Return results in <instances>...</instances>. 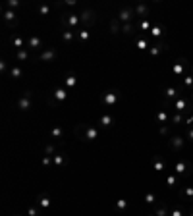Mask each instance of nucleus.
<instances>
[{"instance_id": "obj_1", "label": "nucleus", "mask_w": 193, "mask_h": 216, "mask_svg": "<svg viewBox=\"0 0 193 216\" xmlns=\"http://www.w3.org/2000/svg\"><path fill=\"white\" fill-rule=\"evenodd\" d=\"M120 100H122V93L116 91V89H110V91H106L101 95V102L104 106H116Z\"/></svg>"}, {"instance_id": "obj_2", "label": "nucleus", "mask_w": 193, "mask_h": 216, "mask_svg": "<svg viewBox=\"0 0 193 216\" xmlns=\"http://www.w3.org/2000/svg\"><path fill=\"white\" fill-rule=\"evenodd\" d=\"M62 27L64 29L77 31V27H81V18L75 16V14H64L62 16Z\"/></svg>"}, {"instance_id": "obj_3", "label": "nucleus", "mask_w": 193, "mask_h": 216, "mask_svg": "<svg viewBox=\"0 0 193 216\" xmlns=\"http://www.w3.org/2000/svg\"><path fill=\"white\" fill-rule=\"evenodd\" d=\"M31 97H33L31 91H27V93H23V95L19 97V100H18V110L19 112H27V110H31V108H33Z\"/></svg>"}, {"instance_id": "obj_4", "label": "nucleus", "mask_w": 193, "mask_h": 216, "mask_svg": "<svg viewBox=\"0 0 193 216\" xmlns=\"http://www.w3.org/2000/svg\"><path fill=\"white\" fill-rule=\"evenodd\" d=\"M99 133H101V129H99L97 126H83L81 139L83 141H97L99 139Z\"/></svg>"}, {"instance_id": "obj_5", "label": "nucleus", "mask_w": 193, "mask_h": 216, "mask_svg": "<svg viewBox=\"0 0 193 216\" xmlns=\"http://www.w3.org/2000/svg\"><path fill=\"white\" fill-rule=\"evenodd\" d=\"M135 8H122L120 10V16H118V21H122V23H131L135 21Z\"/></svg>"}, {"instance_id": "obj_6", "label": "nucleus", "mask_w": 193, "mask_h": 216, "mask_svg": "<svg viewBox=\"0 0 193 216\" xmlns=\"http://www.w3.org/2000/svg\"><path fill=\"white\" fill-rule=\"evenodd\" d=\"M2 19H4V23H6V27H18V16H16V12L14 10H4V14H2Z\"/></svg>"}, {"instance_id": "obj_7", "label": "nucleus", "mask_w": 193, "mask_h": 216, "mask_svg": "<svg viewBox=\"0 0 193 216\" xmlns=\"http://www.w3.org/2000/svg\"><path fill=\"white\" fill-rule=\"evenodd\" d=\"M56 58H58V50H56V48H45V50H42V52L39 54V60L41 62H54Z\"/></svg>"}, {"instance_id": "obj_8", "label": "nucleus", "mask_w": 193, "mask_h": 216, "mask_svg": "<svg viewBox=\"0 0 193 216\" xmlns=\"http://www.w3.org/2000/svg\"><path fill=\"white\" fill-rule=\"evenodd\" d=\"M66 98H68V89L56 87V89L52 91V100H50V102H52V104H54V102H64Z\"/></svg>"}, {"instance_id": "obj_9", "label": "nucleus", "mask_w": 193, "mask_h": 216, "mask_svg": "<svg viewBox=\"0 0 193 216\" xmlns=\"http://www.w3.org/2000/svg\"><path fill=\"white\" fill-rule=\"evenodd\" d=\"M37 206L41 208V210H48V208L52 206V201L48 195H45V193H41V195H37Z\"/></svg>"}, {"instance_id": "obj_10", "label": "nucleus", "mask_w": 193, "mask_h": 216, "mask_svg": "<svg viewBox=\"0 0 193 216\" xmlns=\"http://www.w3.org/2000/svg\"><path fill=\"white\" fill-rule=\"evenodd\" d=\"M79 18H81V27H87V25H91L93 21H95V12L93 10H83L79 14Z\"/></svg>"}, {"instance_id": "obj_11", "label": "nucleus", "mask_w": 193, "mask_h": 216, "mask_svg": "<svg viewBox=\"0 0 193 216\" xmlns=\"http://www.w3.org/2000/svg\"><path fill=\"white\" fill-rule=\"evenodd\" d=\"M27 48H29V50H41L42 48V39L37 37V35L27 37Z\"/></svg>"}, {"instance_id": "obj_12", "label": "nucleus", "mask_w": 193, "mask_h": 216, "mask_svg": "<svg viewBox=\"0 0 193 216\" xmlns=\"http://www.w3.org/2000/svg\"><path fill=\"white\" fill-rule=\"evenodd\" d=\"M52 164H54V166H58V168L68 166V156L64 154V153H56V154L52 156Z\"/></svg>"}, {"instance_id": "obj_13", "label": "nucleus", "mask_w": 193, "mask_h": 216, "mask_svg": "<svg viewBox=\"0 0 193 216\" xmlns=\"http://www.w3.org/2000/svg\"><path fill=\"white\" fill-rule=\"evenodd\" d=\"M75 35H77V31H74V29H62V41L66 45H70V42H74Z\"/></svg>"}, {"instance_id": "obj_14", "label": "nucleus", "mask_w": 193, "mask_h": 216, "mask_svg": "<svg viewBox=\"0 0 193 216\" xmlns=\"http://www.w3.org/2000/svg\"><path fill=\"white\" fill-rule=\"evenodd\" d=\"M64 85H66L68 89H74L75 85H77V75L71 74V71H70V74H66V77H64Z\"/></svg>"}, {"instance_id": "obj_15", "label": "nucleus", "mask_w": 193, "mask_h": 216, "mask_svg": "<svg viewBox=\"0 0 193 216\" xmlns=\"http://www.w3.org/2000/svg\"><path fill=\"white\" fill-rule=\"evenodd\" d=\"M12 45L16 46V50H21V48H25V46H27V39H23V37H18V35H14V37H12Z\"/></svg>"}, {"instance_id": "obj_16", "label": "nucleus", "mask_w": 193, "mask_h": 216, "mask_svg": "<svg viewBox=\"0 0 193 216\" xmlns=\"http://www.w3.org/2000/svg\"><path fill=\"white\" fill-rule=\"evenodd\" d=\"M8 75H10L12 79H19L21 75H23V68H21V66H12V68L8 70Z\"/></svg>"}, {"instance_id": "obj_17", "label": "nucleus", "mask_w": 193, "mask_h": 216, "mask_svg": "<svg viewBox=\"0 0 193 216\" xmlns=\"http://www.w3.org/2000/svg\"><path fill=\"white\" fill-rule=\"evenodd\" d=\"M99 124H101L103 127H110L114 124V116H110V114H103V116L99 118Z\"/></svg>"}, {"instance_id": "obj_18", "label": "nucleus", "mask_w": 193, "mask_h": 216, "mask_svg": "<svg viewBox=\"0 0 193 216\" xmlns=\"http://www.w3.org/2000/svg\"><path fill=\"white\" fill-rule=\"evenodd\" d=\"M164 166H166L164 158H160V156H155V158H153V170H156V172H162V170H164Z\"/></svg>"}, {"instance_id": "obj_19", "label": "nucleus", "mask_w": 193, "mask_h": 216, "mask_svg": "<svg viewBox=\"0 0 193 216\" xmlns=\"http://www.w3.org/2000/svg\"><path fill=\"white\" fill-rule=\"evenodd\" d=\"M16 60L18 62H27V60H29V50H27V48L16 50Z\"/></svg>"}, {"instance_id": "obj_20", "label": "nucleus", "mask_w": 193, "mask_h": 216, "mask_svg": "<svg viewBox=\"0 0 193 216\" xmlns=\"http://www.w3.org/2000/svg\"><path fill=\"white\" fill-rule=\"evenodd\" d=\"M135 16L137 18H149V10H147V6L145 4H139V6H135Z\"/></svg>"}, {"instance_id": "obj_21", "label": "nucleus", "mask_w": 193, "mask_h": 216, "mask_svg": "<svg viewBox=\"0 0 193 216\" xmlns=\"http://www.w3.org/2000/svg\"><path fill=\"white\" fill-rule=\"evenodd\" d=\"M77 37H79V41H81V42H87V41L91 39V31L87 29V27H81V29L77 31Z\"/></svg>"}, {"instance_id": "obj_22", "label": "nucleus", "mask_w": 193, "mask_h": 216, "mask_svg": "<svg viewBox=\"0 0 193 216\" xmlns=\"http://www.w3.org/2000/svg\"><path fill=\"white\" fill-rule=\"evenodd\" d=\"M164 48H166V46H164L162 42H159V45H153V46H149V54H151V56H159Z\"/></svg>"}, {"instance_id": "obj_23", "label": "nucleus", "mask_w": 193, "mask_h": 216, "mask_svg": "<svg viewBox=\"0 0 193 216\" xmlns=\"http://www.w3.org/2000/svg\"><path fill=\"white\" fill-rule=\"evenodd\" d=\"M120 31H122L124 35H131L133 31H137V27H135V21H131V23H124Z\"/></svg>"}, {"instance_id": "obj_24", "label": "nucleus", "mask_w": 193, "mask_h": 216, "mask_svg": "<svg viewBox=\"0 0 193 216\" xmlns=\"http://www.w3.org/2000/svg\"><path fill=\"white\" fill-rule=\"evenodd\" d=\"M135 46H137L139 50H149V41L145 39V37H139V39H135Z\"/></svg>"}, {"instance_id": "obj_25", "label": "nucleus", "mask_w": 193, "mask_h": 216, "mask_svg": "<svg viewBox=\"0 0 193 216\" xmlns=\"http://www.w3.org/2000/svg\"><path fill=\"white\" fill-rule=\"evenodd\" d=\"M50 137H52V139H62V137H64V129H62L60 126H54V127L50 129Z\"/></svg>"}, {"instance_id": "obj_26", "label": "nucleus", "mask_w": 193, "mask_h": 216, "mask_svg": "<svg viewBox=\"0 0 193 216\" xmlns=\"http://www.w3.org/2000/svg\"><path fill=\"white\" fill-rule=\"evenodd\" d=\"M170 143H172V149H174V150H180V149L185 145L182 137H172V139H170Z\"/></svg>"}, {"instance_id": "obj_27", "label": "nucleus", "mask_w": 193, "mask_h": 216, "mask_svg": "<svg viewBox=\"0 0 193 216\" xmlns=\"http://www.w3.org/2000/svg\"><path fill=\"white\" fill-rule=\"evenodd\" d=\"M54 6H56V4H41V6H39V14H42V16H48Z\"/></svg>"}, {"instance_id": "obj_28", "label": "nucleus", "mask_w": 193, "mask_h": 216, "mask_svg": "<svg viewBox=\"0 0 193 216\" xmlns=\"http://www.w3.org/2000/svg\"><path fill=\"white\" fill-rule=\"evenodd\" d=\"M58 150H56V147H54V143H48V145L45 147V150H42V154H46V156H54Z\"/></svg>"}, {"instance_id": "obj_29", "label": "nucleus", "mask_w": 193, "mask_h": 216, "mask_svg": "<svg viewBox=\"0 0 193 216\" xmlns=\"http://www.w3.org/2000/svg\"><path fill=\"white\" fill-rule=\"evenodd\" d=\"M127 206H130V203H127L126 199H118V201H116V210L124 212V210H127Z\"/></svg>"}, {"instance_id": "obj_30", "label": "nucleus", "mask_w": 193, "mask_h": 216, "mask_svg": "<svg viewBox=\"0 0 193 216\" xmlns=\"http://www.w3.org/2000/svg\"><path fill=\"white\" fill-rule=\"evenodd\" d=\"M174 108H176V110H178V112H183V110H185V108H187V102H185V100H183V98H178V100H176V102H174Z\"/></svg>"}, {"instance_id": "obj_31", "label": "nucleus", "mask_w": 193, "mask_h": 216, "mask_svg": "<svg viewBox=\"0 0 193 216\" xmlns=\"http://www.w3.org/2000/svg\"><path fill=\"white\" fill-rule=\"evenodd\" d=\"M183 68H185L183 60H178L176 66H174V74H176V75H182V74H183Z\"/></svg>"}, {"instance_id": "obj_32", "label": "nucleus", "mask_w": 193, "mask_h": 216, "mask_svg": "<svg viewBox=\"0 0 193 216\" xmlns=\"http://www.w3.org/2000/svg\"><path fill=\"white\" fill-rule=\"evenodd\" d=\"M19 6H21L19 0H8V2H6V10H16Z\"/></svg>"}, {"instance_id": "obj_33", "label": "nucleus", "mask_w": 193, "mask_h": 216, "mask_svg": "<svg viewBox=\"0 0 193 216\" xmlns=\"http://www.w3.org/2000/svg\"><path fill=\"white\" fill-rule=\"evenodd\" d=\"M118 23H120L118 19H112V23H110V33H112V35H118V31L122 29V27H120Z\"/></svg>"}, {"instance_id": "obj_34", "label": "nucleus", "mask_w": 193, "mask_h": 216, "mask_svg": "<svg viewBox=\"0 0 193 216\" xmlns=\"http://www.w3.org/2000/svg\"><path fill=\"white\" fill-rule=\"evenodd\" d=\"M41 164L45 168H50L52 166V156H46V154H42V158H41Z\"/></svg>"}, {"instance_id": "obj_35", "label": "nucleus", "mask_w": 193, "mask_h": 216, "mask_svg": "<svg viewBox=\"0 0 193 216\" xmlns=\"http://www.w3.org/2000/svg\"><path fill=\"white\" fill-rule=\"evenodd\" d=\"M174 170H176V174H185V170H187V164H185V162H178Z\"/></svg>"}, {"instance_id": "obj_36", "label": "nucleus", "mask_w": 193, "mask_h": 216, "mask_svg": "<svg viewBox=\"0 0 193 216\" xmlns=\"http://www.w3.org/2000/svg\"><path fill=\"white\" fill-rule=\"evenodd\" d=\"M27 216H41V208L35 205V206H31L29 210H27Z\"/></svg>"}, {"instance_id": "obj_37", "label": "nucleus", "mask_w": 193, "mask_h": 216, "mask_svg": "<svg viewBox=\"0 0 193 216\" xmlns=\"http://www.w3.org/2000/svg\"><path fill=\"white\" fill-rule=\"evenodd\" d=\"M151 35H153V37H160V35H162L160 25H153V27H151Z\"/></svg>"}, {"instance_id": "obj_38", "label": "nucleus", "mask_w": 193, "mask_h": 216, "mask_svg": "<svg viewBox=\"0 0 193 216\" xmlns=\"http://www.w3.org/2000/svg\"><path fill=\"white\" fill-rule=\"evenodd\" d=\"M183 85L185 87H193V75H185L183 77Z\"/></svg>"}, {"instance_id": "obj_39", "label": "nucleus", "mask_w": 193, "mask_h": 216, "mask_svg": "<svg viewBox=\"0 0 193 216\" xmlns=\"http://www.w3.org/2000/svg\"><path fill=\"white\" fill-rule=\"evenodd\" d=\"M155 201H156V197L153 195V193H147V195H145V203H147V205H153Z\"/></svg>"}, {"instance_id": "obj_40", "label": "nucleus", "mask_w": 193, "mask_h": 216, "mask_svg": "<svg viewBox=\"0 0 193 216\" xmlns=\"http://www.w3.org/2000/svg\"><path fill=\"white\" fill-rule=\"evenodd\" d=\"M156 118H159V122H160V124H164V122L168 120V114L164 112V110H160V112H159V116H156Z\"/></svg>"}, {"instance_id": "obj_41", "label": "nucleus", "mask_w": 193, "mask_h": 216, "mask_svg": "<svg viewBox=\"0 0 193 216\" xmlns=\"http://www.w3.org/2000/svg\"><path fill=\"white\" fill-rule=\"evenodd\" d=\"M172 122H174V124H182V114H180V112H178V114H176V116L172 118Z\"/></svg>"}, {"instance_id": "obj_42", "label": "nucleus", "mask_w": 193, "mask_h": 216, "mask_svg": "<svg viewBox=\"0 0 193 216\" xmlns=\"http://www.w3.org/2000/svg\"><path fill=\"white\" fill-rule=\"evenodd\" d=\"M166 182H168V185H170V187H174V185H176V176H170Z\"/></svg>"}, {"instance_id": "obj_43", "label": "nucleus", "mask_w": 193, "mask_h": 216, "mask_svg": "<svg viewBox=\"0 0 193 216\" xmlns=\"http://www.w3.org/2000/svg\"><path fill=\"white\" fill-rule=\"evenodd\" d=\"M183 195L185 197H193V187H187V189L183 191Z\"/></svg>"}, {"instance_id": "obj_44", "label": "nucleus", "mask_w": 193, "mask_h": 216, "mask_svg": "<svg viewBox=\"0 0 193 216\" xmlns=\"http://www.w3.org/2000/svg\"><path fill=\"white\" fill-rule=\"evenodd\" d=\"M0 70H2V71H6V70H8V64H6L4 60H2V62H0Z\"/></svg>"}, {"instance_id": "obj_45", "label": "nucleus", "mask_w": 193, "mask_h": 216, "mask_svg": "<svg viewBox=\"0 0 193 216\" xmlns=\"http://www.w3.org/2000/svg\"><path fill=\"white\" fill-rule=\"evenodd\" d=\"M187 135H189V139H191V141H193V126H191V127H189V131H187Z\"/></svg>"}, {"instance_id": "obj_46", "label": "nucleus", "mask_w": 193, "mask_h": 216, "mask_svg": "<svg viewBox=\"0 0 193 216\" xmlns=\"http://www.w3.org/2000/svg\"><path fill=\"white\" fill-rule=\"evenodd\" d=\"M66 6H70V8H71V6H75V0H68Z\"/></svg>"}, {"instance_id": "obj_47", "label": "nucleus", "mask_w": 193, "mask_h": 216, "mask_svg": "<svg viewBox=\"0 0 193 216\" xmlns=\"http://www.w3.org/2000/svg\"><path fill=\"white\" fill-rule=\"evenodd\" d=\"M160 133L162 135H168V127H160Z\"/></svg>"}, {"instance_id": "obj_48", "label": "nucleus", "mask_w": 193, "mask_h": 216, "mask_svg": "<svg viewBox=\"0 0 193 216\" xmlns=\"http://www.w3.org/2000/svg\"><path fill=\"white\" fill-rule=\"evenodd\" d=\"M172 216H182V210H174V212H172Z\"/></svg>"}, {"instance_id": "obj_49", "label": "nucleus", "mask_w": 193, "mask_h": 216, "mask_svg": "<svg viewBox=\"0 0 193 216\" xmlns=\"http://www.w3.org/2000/svg\"><path fill=\"white\" fill-rule=\"evenodd\" d=\"M191 68H193V64H191Z\"/></svg>"}, {"instance_id": "obj_50", "label": "nucleus", "mask_w": 193, "mask_h": 216, "mask_svg": "<svg viewBox=\"0 0 193 216\" xmlns=\"http://www.w3.org/2000/svg\"><path fill=\"white\" fill-rule=\"evenodd\" d=\"M149 216H153V214H149Z\"/></svg>"}, {"instance_id": "obj_51", "label": "nucleus", "mask_w": 193, "mask_h": 216, "mask_svg": "<svg viewBox=\"0 0 193 216\" xmlns=\"http://www.w3.org/2000/svg\"><path fill=\"white\" fill-rule=\"evenodd\" d=\"M191 216H193V214H191Z\"/></svg>"}]
</instances>
